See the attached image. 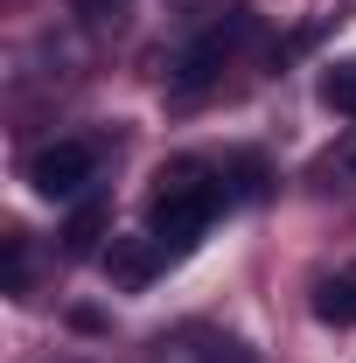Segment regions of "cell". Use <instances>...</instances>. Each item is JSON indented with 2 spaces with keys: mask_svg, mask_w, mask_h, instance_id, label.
<instances>
[{
  "mask_svg": "<svg viewBox=\"0 0 356 363\" xmlns=\"http://www.w3.org/2000/svg\"><path fill=\"white\" fill-rule=\"evenodd\" d=\"M223 196H230V182H223L217 161H168L154 175V196H147V238H161L168 252H182L223 210Z\"/></svg>",
  "mask_w": 356,
  "mask_h": 363,
  "instance_id": "1",
  "label": "cell"
},
{
  "mask_svg": "<svg viewBox=\"0 0 356 363\" xmlns=\"http://www.w3.org/2000/svg\"><path fill=\"white\" fill-rule=\"evenodd\" d=\"M238 35H245V14H230V21H217V28H203L196 43L182 49L175 63H168V84L175 91H196V84H210L223 63H230V49H238Z\"/></svg>",
  "mask_w": 356,
  "mask_h": 363,
  "instance_id": "3",
  "label": "cell"
},
{
  "mask_svg": "<svg viewBox=\"0 0 356 363\" xmlns=\"http://www.w3.org/2000/svg\"><path fill=\"white\" fill-rule=\"evenodd\" d=\"M161 252H168L161 238H119V245L105 252V272H112L119 286H140V279L154 272V259H161Z\"/></svg>",
  "mask_w": 356,
  "mask_h": 363,
  "instance_id": "4",
  "label": "cell"
},
{
  "mask_svg": "<svg viewBox=\"0 0 356 363\" xmlns=\"http://www.w3.org/2000/svg\"><path fill=\"white\" fill-rule=\"evenodd\" d=\"M314 315L328 321V328H350V321H356V266L328 272V279L314 286Z\"/></svg>",
  "mask_w": 356,
  "mask_h": 363,
  "instance_id": "5",
  "label": "cell"
},
{
  "mask_svg": "<svg viewBox=\"0 0 356 363\" xmlns=\"http://www.w3.org/2000/svg\"><path fill=\"white\" fill-rule=\"evenodd\" d=\"M321 98H328L335 112H350V119H356V63H343V70H328V77H321Z\"/></svg>",
  "mask_w": 356,
  "mask_h": 363,
  "instance_id": "7",
  "label": "cell"
},
{
  "mask_svg": "<svg viewBox=\"0 0 356 363\" xmlns=\"http://www.w3.org/2000/svg\"><path fill=\"white\" fill-rule=\"evenodd\" d=\"M91 182H98V147L91 140H49L28 154V189L49 203H77Z\"/></svg>",
  "mask_w": 356,
  "mask_h": 363,
  "instance_id": "2",
  "label": "cell"
},
{
  "mask_svg": "<svg viewBox=\"0 0 356 363\" xmlns=\"http://www.w3.org/2000/svg\"><path fill=\"white\" fill-rule=\"evenodd\" d=\"M196 363H252L238 335H196Z\"/></svg>",
  "mask_w": 356,
  "mask_h": 363,
  "instance_id": "6",
  "label": "cell"
}]
</instances>
